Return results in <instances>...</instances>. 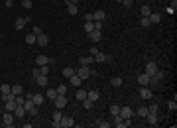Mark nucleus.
Returning <instances> with one entry per match:
<instances>
[{"label":"nucleus","mask_w":177,"mask_h":128,"mask_svg":"<svg viewBox=\"0 0 177 128\" xmlns=\"http://www.w3.org/2000/svg\"><path fill=\"white\" fill-rule=\"evenodd\" d=\"M75 73H77L79 77H81V79L85 81V79H88V77H91V67H85V65H79L77 69H75Z\"/></svg>","instance_id":"1"},{"label":"nucleus","mask_w":177,"mask_h":128,"mask_svg":"<svg viewBox=\"0 0 177 128\" xmlns=\"http://www.w3.org/2000/svg\"><path fill=\"white\" fill-rule=\"evenodd\" d=\"M161 81H163V73H161V71H155V73L152 75V77H150V83H148V85L157 87L159 83H161Z\"/></svg>","instance_id":"2"},{"label":"nucleus","mask_w":177,"mask_h":128,"mask_svg":"<svg viewBox=\"0 0 177 128\" xmlns=\"http://www.w3.org/2000/svg\"><path fill=\"white\" fill-rule=\"evenodd\" d=\"M24 108H26V112H30L32 116H35V114H37V107L33 105L32 99H26V103H24Z\"/></svg>","instance_id":"3"},{"label":"nucleus","mask_w":177,"mask_h":128,"mask_svg":"<svg viewBox=\"0 0 177 128\" xmlns=\"http://www.w3.org/2000/svg\"><path fill=\"white\" fill-rule=\"evenodd\" d=\"M14 124V112H6L4 116H2V126H8L10 128Z\"/></svg>","instance_id":"4"},{"label":"nucleus","mask_w":177,"mask_h":128,"mask_svg":"<svg viewBox=\"0 0 177 128\" xmlns=\"http://www.w3.org/2000/svg\"><path fill=\"white\" fill-rule=\"evenodd\" d=\"M59 126L71 128V126H75V120H73L71 116H61V120H59Z\"/></svg>","instance_id":"5"},{"label":"nucleus","mask_w":177,"mask_h":128,"mask_svg":"<svg viewBox=\"0 0 177 128\" xmlns=\"http://www.w3.org/2000/svg\"><path fill=\"white\" fill-rule=\"evenodd\" d=\"M30 20H32L30 16H26V18H16V22H14V28H16V30H22V28H24V26H26Z\"/></svg>","instance_id":"6"},{"label":"nucleus","mask_w":177,"mask_h":128,"mask_svg":"<svg viewBox=\"0 0 177 128\" xmlns=\"http://www.w3.org/2000/svg\"><path fill=\"white\" fill-rule=\"evenodd\" d=\"M53 101H55V108H63V107H67V97H65V95H57Z\"/></svg>","instance_id":"7"},{"label":"nucleus","mask_w":177,"mask_h":128,"mask_svg":"<svg viewBox=\"0 0 177 128\" xmlns=\"http://www.w3.org/2000/svg\"><path fill=\"white\" fill-rule=\"evenodd\" d=\"M51 61H53V59L47 57V55H37V57H35V63L39 65V67H42V65H49Z\"/></svg>","instance_id":"8"},{"label":"nucleus","mask_w":177,"mask_h":128,"mask_svg":"<svg viewBox=\"0 0 177 128\" xmlns=\"http://www.w3.org/2000/svg\"><path fill=\"white\" fill-rule=\"evenodd\" d=\"M35 43H37V45H47V43H49V36H45V34L42 32L39 36H35Z\"/></svg>","instance_id":"9"},{"label":"nucleus","mask_w":177,"mask_h":128,"mask_svg":"<svg viewBox=\"0 0 177 128\" xmlns=\"http://www.w3.org/2000/svg\"><path fill=\"white\" fill-rule=\"evenodd\" d=\"M118 114H120L122 118H132V116H134V110H132L130 107H122Z\"/></svg>","instance_id":"10"},{"label":"nucleus","mask_w":177,"mask_h":128,"mask_svg":"<svg viewBox=\"0 0 177 128\" xmlns=\"http://www.w3.org/2000/svg\"><path fill=\"white\" fill-rule=\"evenodd\" d=\"M138 95L142 97V99H152V89H150V87H140V93H138Z\"/></svg>","instance_id":"11"},{"label":"nucleus","mask_w":177,"mask_h":128,"mask_svg":"<svg viewBox=\"0 0 177 128\" xmlns=\"http://www.w3.org/2000/svg\"><path fill=\"white\" fill-rule=\"evenodd\" d=\"M146 120H148L150 126H155V124H157V112H148V114H146Z\"/></svg>","instance_id":"12"},{"label":"nucleus","mask_w":177,"mask_h":128,"mask_svg":"<svg viewBox=\"0 0 177 128\" xmlns=\"http://www.w3.org/2000/svg\"><path fill=\"white\" fill-rule=\"evenodd\" d=\"M138 83H140V87H148V83H150V75L148 73H140L138 75Z\"/></svg>","instance_id":"13"},{"label":"nucleus","mask_w":177,"mask_h":128,"mask_svg":"<svg viewBox=\"0 0 177 128\" xmlns=\"http://www.w3.org/2000/svg\"><path fill=\"white\" fill-rule=\"evenodd\" d=\"M91 63H95V57H93V55H87V57H79V65H85V67H88Z\"/></svg>","instance_id":"14"},{"label":"nucleus","mask_w":177,"mask_h":128,"mask_svg":"<svg viewBox=\"0 0 177 128\" xmlns=\"http://www.w3.org/2000/svg\"><path fill=\"white\" fill-rule=\"evenodd\" d=\"M155 71H157V65H155L154 61H148V63H146V73L152 77V75H154Z\"/></svg>","instance_id":"15"},{"label":"nucleus","mask_w":177,"mask_h":128,"mask_svg":"<svg viewBox=\"0 0 177 128\" xmlns=\"http://www.w3.org/2000/svg\"><path fill=\"white\" fill-rule=\"evenodd\" d=\"M88 38H91L93 42H100V40H102V34H100V30H93V32H88Z\"/></svg>","instance_id":"16"},{"label":"nucleus","mask_w":177,"mask_h":128,"mask_svg":"<svg viewBox=\"0 0 177 128\" xmlns=\"http://www.w3.org/2000/svg\"><path fill=\"white\" fill-rule=\"evenodd\" d=\"M108 59H110V55H106V53H97L95 55V63H102V61H108Z\"/></svg>","instance_id":"17"},{"label":"nucleus","mask_w":177,"mask_h":128,"mask_svg":"<svg viewBox=\"0 0 177 128\" xmlns=\"http://www.w3.org/2000/svg\"><path fill=\"white\" fill-rule=\"evenodd\" d=\"M81 81H83V79H81L77 73H73L71 77H69V83H71L73 87H79V85H81Z\"/></svg>","instance_id":"18"},{"label":"nucleus","mask_w":177,"mask_h":128,"mask_svg":"<svg viewBox=\"0 0 177 128\" xmlns=\"http://www.w3.org/2000/svg\"><path fill=\"white\" fill-rule=\"evenodd\" d=\"M10 93H12V95H16V97L22 95V93H24V87L16 83V85H12V87H10Z\"/></svg>","instance_id":"19"},{"label":"nucleus","mask_w":177,"mask_h":128,"mask_svg":"<svg viewBox=\"0 0 177 128\" xmlns=\"http://www.w3.org/2000/svg\"><path fill=\"white\" fill-rule=\"evenodd\" d=\"M14 114H16V118H22L24 114H26V108H24V105H16V108H14Z\"/></svg>","instance_id":"20"},{"label":"nucleus","mask_w":177,"mask_h":128,"mask_svg":"<svg viewBox=\"0 0 177 128\" xmlns=\"http://www.w3.org/2000/svg\"><path fill=\"white\" fill-rule=\"evenodd\" d=\"M134 114H136V116H140V118H146V114H148V108H146V107H138L136 110H134Z\"/></svg>","instance_id":"21"},{"label":"nucleus","mask_w":177,"mask_h":128,"mask_svg":"<svg viewBox=\"0 0 177 128\" xmlns=\"http://www.w3.org/2000/svg\"><path fill=\"white\" fill-rule=\"evenodd\" d=\"M47 81H49V79H47V75H39V77L35 79V83H37L39 87H47Z\"/></svg>","instance_id":"22"},{"label":"nucleus","mask_w":177,"mask_h":128,"mask_svg":"<svg viewBox=\"0 0 177 128\" xmlns=\"http://www.w3.org/2000/svg\"><path fill=\"white\" fill-rule=\"evenodd\" d=\"M32 101H33V105H35V107H39V105L45 101V97L44 95H32Z\"/></svg>","instance_id":"23"},{"label":"nucleus","mask_w":177,"mask_h":128,"mask_svg":"<svg viewBox=\"0 0 177 128\" xmlns=\"http://www.w3.org/2000/svg\"><path fill=\"white\" fill-rule=\"evenodd\" d=\"M77 12H79V6H77V4H67V14L75 16Z\"/></svg>","instance_id":"24"},{"label":"nucleus","mask_w":177,"mask_h":128,"mask_svg":"<svg viewBox=\"0 0 177 128\" xmlns=\"http://www.w3.org/2000/svg\"><path fill=\"white\" fill-rule=\"evenodd\" d=\"M104 16H106V14H104V10H97L95 12V14H93V20H104Z\"/></svg>","instance_id":"25"},{"label":"nucleus","mask_w":177,"mask_h":128,"mask_svg":"<svg viewBox=\"0 0 177 128\" xmlns=\"http://www.w3.org/2000/svg\"><path fill=\"white\" fill-rule=\"evenodd\" d=\"M150 14H152V8H150V6H142V10H140V16H142V18H148Z\"/></svg>","instance_id":"26"},{"label":"nucleus","mask_w":177,"mask_h":128,"mask_svg":"<svg viewBox=\"0 0 177 128\" xmlns=\"http://www.w3.org/2000/svg\"><path fill=\"white\" fill-rule=\"evenodd\" d=\"M4 108H6L8 112H14V108H16V101H6V105H4Z\"/></svg>","instance_id":"27"},{"label":"nucleus","mask_w":177,"mask_h":128,"mask_svg":"<svg viewBox=\"0 0 177 128\" xmlns=\"http://www.w3.org/2000/svg\"><path fill=\"white\" fill-rule=\"evenodd\" d=\"M148 18H150L152 24H159V22H161V16H159V14H150Z\"/></svg>","instance_id":"28"},{"label":"nucleus","mask_w":177,"mask_h":128,"mask_svg":"<svg viewBox=\"0 0 177 128\" xmlns=\"http://www.w3.org/2000/svg\"><path fill=\"white\" fill-rule=\"evenodd\" d=\"M75 99H77V101H85V99H87V91L79 89V91H77V95H75Z\"/></svg>","instance_id":"29"},{"label":"nucleus","mask_w":177,"mask_h":128,"mask_svg":"<svg viewBox=\"0 0 177 128\" xmlns=\"http://www.w3.org/2000/svg\"><path fill=\"white\" fill-rule=\"evenodd\" d=\"M87 99H91V101L95 103V101L99 99V91H88V93H87Z\"/></svg>","instance_id":"30"},{"label":"nucleus","mask_w":177,"mask_h":128,"mask_svg":"<svg viewBox=\"0 0 177 128\" xmlns=\"http://www.w3.org/2000/svg\"><path fill=\"white\" fill-rule=\"evenodd\" d=\"M73 73H75V69H73V67H65V69H63V77H67V79H69Z\"/></svg>","instance_id":"31"},{"label":"nucleus","mask_w":177,"mask_h":128,"mask_svg":"<svg viewBox=\"0 0 177 128\" xmlns=\"http://www.w3.org/2000/svg\"><path fill=\"white\" fill-rule=\"evenodd\" d=\"M97 126L99 128H110V122H108V120H97Z\"/></svg>","instance_id":"32"},{"label":"nucleus","mask_w":177,"mask_h":128,"mask_svg":"<svg viewBox=\"0 0 177 128\" xmlns=\"http://www.w3.org/2000/svg\"><path fill=\"white\" fill-rule=\"evenodd\" d=\"M110 85L112 87H120L122 85V79H120V77H112V79H110Z\"/></svg>","instance_id":"33"},{"label":"nucleus","mask_w":177,"mask_h":128,"mask_svg":"<svg viewBox=\"0 0 177 128\" xmlns=\"http://www.w3.org/2000/svg\"><path fill=\"white\" fill-rule=\"evenodd\" d=\"M26 43L33 45V43H35V34H28V36H26Z\"/></svg>","instance_id":"34"},{"label":"nucleus","mask_w":177,"mask_h":128,"mask_svg":"<svg viewBox=\"0 0 177 128\" xmlns=\"http://www.w3.org/2000/svg\"><path fill=\"white\" fill-rule=\"evenodd\" d=\"M55 91H57V95H65V93H67V85H59V87H55Z\"/></svg>","instance_id":"35"},{"label":"nucleus","mask_w":177,"mask_h":128,"mask_svg":"<svg viewBox=\"0 0 177 128\" xmlns=\"http://www.w3.org/2000/svg\"><path fill=\"white\" fill-rule=\"evenodd\" d=\"M81 103H83V107L87 108V110H88V108H93V105H95V103H93L91 99H85V101H81Z\"/></svg>","instance_id":"36"},{"label":"nucleus","mask_w":177,"mask_h":128,"mask_svg":"<svg viewBox=\"0 0 177 128\" xmlns=\"http://www.w3.org/2000/svg\"><path fill=\"white\" fill-rule=\"evenodd\" d=\"M0 93H2V95H8V93H10V85H6V83L0 85Z\"/></svg>","instance_id":"37"},{"label":"nucleus","mask_w":177,"mask_h":128,"mask_svg":"<svg viewBox=\"0 0 177 128\" xmlns=\"http://www.w3.org/2000/svg\"><path fill=\"white\" fill-rule=\"evenodd\" d=\"M83 28H85V32H93V30H95V26H93V22H85V26H83Z\"/></svg>","instance_id":"38"},{"label":"nucleus","mask_w":177,"mask_h":128,"mask_svg":"<svg viewBox=\"0 0 177 128\" xmlns=\"http://www.w3.org/2000/svg\"><path fill=\"white\" fill-rule=\"evenodd\" d=\"M55 97H57V91H55V89H47V99H51V101H53Z\"/></svg>","instance_id":"39"},{"label":"nucleus","mask_w":177,"mask_h":128,"mask_svg":"<svg viewBox=\"0 0 177 128\" xmlns=\"http://www.w3.org/2000/svg\"><path fill=\"white\" fill-rule=\"evenodd\" d=\"M140 24H142V28H150V26H152L150 18H142V20H140Z\"/></svg>","instance_id":"40"},{"label":"nucleus","mask_w":177,"mask_h":128,"mask_svg":"<svg viewBox=\"0 0 177 128\" xmlns=\"http://www.w3.org/2000/svg\"><path fill=\"white\" fill-rule=\"evenodd\" d=\"M118 112H120V107H118V105H110V114H112V116L118 114Z\"/></svg>","instance_id":"41"},{"label":"nucleus","mask_w":177,"mask_h":128,"mask_svg":"<svg viewBox=\"0 0 177 128\" xmlns=\"http://www.w3.org/2000/svg\"><path fill=\"white\" fill-rule=\"evenodd\" d=\"M22 6L26 8V10H30V8L33 6V2H32V0H22Z\"/></svg>","instance_id":"42"},{"label":"nucleus","mask_w":177,"mask_h":128,"mask_svg":"<svg viewBox=\"0 0 177 128\" xmlns=\"http://www.w3.org/2000/svg\"><path fill=\"white\" fill-rule=\"evenodd\" d=\"M167 107H169V110H177V101L173 99V101H169L167 103Z\"/></svg>","instance_id":"43"},{"label":"nucleus","mask_w":177,"mask_h":128,"mask_svg":"<svg viewBox=\"0 0 177 128\" xmlns=\"http://www.w3.org/2000/svg\"><path fill=\"white\" fill-rule=\"evenodd\" d=\"M61 116H63V114H61V110H55V112H53V120H55V122H59Z\"/></svg>","instance_id":"44"},{"label":"nucleus","mask_w":177,"mask_h":128,"mask_svg":"<svg viewBox=\"0 0 177 128\" xmlns=\"http://www.w3.org/2000/svg\"><path fill=\"white\" fill-rule=\"evenodd\" d=\"M24 103H26V97H22V95L16 97V105H24Z\"/></svg>","instance_id":"45"},{"label":"nucleus","mask_w":177,"mask_h":128,"mask_svg":"<svg viewBox=\"0 0 177 128\" xmlns=\"http://www.w3.org/2000/svg\"><path fill=\"white\" fill-rule=\"evenodd\" d=\"M39 73H42V75H47V73H49V67H47V65H42V67H39Z\"/></svg>","instance_id":"46"},{"label":"nucleus","mask_w":177,"mask_h":128,"mask_svg":"<svg viewBox=\"0 0 177 128\" xmlns=\"http://www.w3.org/2000/svg\"><path fill=\"white\" fill-rule=\"evenodd\" d=\"M39 67H37V69H32V79H37V77H39Z\"/></svg>","instance_id":"47"},{"label":"nucleus","mask_w":177,"mask_h":128,"mask_svg":"<svg viewBox=\"0 0 177 128\" xmlns=\"http://www.w3.org/2000/svg\"><path fill=\"white\" fill-rule=\"evenodd\" d=\"M177 8V0H171V6H169V12H175Z\"/></svg>","instance_id":"48"},{"label":"nucleus","mask_w":177,"mask_h":128,"mask_svg":"<svg viewBox=\"0 0 177 128\" xmlns=\"http://www.w3.org/2000/svg\"><path fill=\"white\" fill-rule=\"evenodd\" d=\"M32 34H35V36H39V34H42V28H39V26H33V32Z\"/></svg>","instance_id":"49"},{"label":"nucleus","mask_w":177,"mask_h":128,"mask_svg":"<svg viewBox=\"0 0 177 128\" xmlns=\"http://www.w3.org/2000/svg\"><path fill=\"white\" fill-rule=\"evenodd\" d=\"M132 2H134V0H122V4H124L126 8H130V6H132Z\"/></svg>","instance_id":"50"},{"label":"nucleus","mask_w":177,"mask_h":128,"mask_svg":"<svg viewBox=\"0 0 177 128\" xmlns=\"http://www.w3.org/2000/svg\"><path fill=\"white\" fill-rule=\"evenodd\" d=\"M148 112H157V105H152V107L148 108Z\"/></svg>","instance_id":"51"},{"label":"nucleus","mask_w":177,"mask_h":128,"mask_svg":"<svg viewBox=\"0 0 177 128\" xmlns=\"http://www.w3.org/2000/svg\"><path fill=\"white\" fill-rule=\"evenodd\" d=\"M99 53V47H91V55H93V57H95V55Z\"/></svg>","instance_id":"52"},{"label":"nucleus","mask_w":177,"mask_h":128,"mask_svg":"<svg viewBox=\"0 0 177 128\" xmlns=\"http://www.w3.org/2000/svg\"><path fill=\"white\" fill-rule=\"evenodd\" d=\"M65 2H67V4H77V6H79V2H81V0H65Z\"/></svg>","instance_id":"53"},{"label":"nucleus","mask_w":177,"mask_h":128,"mask_svg":"<svg viewBox=\"0 0 177 128\" xmlns=\"http://www.w3.org/2000/svg\"><path fill=\"white\" fill-rule=\"evenodd\" d=\"M85 22H93V14H87V16H85Z\"/></svg>","instance_id":"54"},{"label":"nucleus","mask_w":177,"mask_h":128,"mask_svg":"<svg viewBox=\"0 0 177 128\" xmlns=\"http://www.w3.org/2000/svg\"><path fill=\"white\" fill-rule=\"evenodd\" d=\"M116 2H122V0H116Z\"/></svg>","instance_id":"55"},{"label":"nucleus","mask_w":177,"mask_h":128,"mask_svg":"<svg viewBox=\"0 0 177 128\" xmlns=\"http://www.w3.org/2000/svg\"><path fill=\"white\" fill-rule=\"evenodd\" d=\"M4 2H6V0H4Z\"/></svg>","instance_id":"56"}]
</instances>
